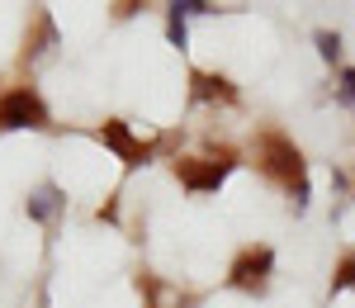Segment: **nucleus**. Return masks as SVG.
Here are the masks:
<instances>
[{
  "mask_svg": "<svg viewBox=\"0 0 355 308\" xmlns=\"http://www.w3.org/2000/svg\"><path fill=\"white\" fill-rule=\"evenodd\" d=\"M256 166L266 171L279 190H289L294 204L308 199V166H303V152L294 147V138H284V133H261V142H256Z\"/></svg>",
  "mask_w": 355,
  "mask_h": 308,
  "instance_id": "nucleus-1",
  "label": "nucleus"
},
{
  "mask_svg": "<svg viewBox=\"0 0 355 308\" xmlns=\"http://www.w3.org/2000/svg\"><path fill=\"white\" fill-rule=\"evenodd\" d=\"M237 162V152L232 147H218V152H209V157H180L175 162V176H180V185L194 190V195H204V190H218L223 176L232 171Z\"/></svg>",
  "mask_w": 355,
  "mask_h": 308,
  "instance_id": "nucleus-2",
  "label": "nucleus"
},
{
  "mask_svg": "<svg viewBox=\"0 0 355 308\" xmlns=\"http://www.w3.org/2000/svg\"><path fill=\"white\" fill-rule=\"evenodd\" d=\"M0 128H48V105L28 85H15L0 95Z\"/></svg>",
  "mask_w": 355,
  "mask_h": 308,
  "instance_id": "nucleus-3",
  "label": "nucleus"
},
{
  "mask_svg": "<svg viewBox=\"0 0 355 308\" xmlns=\"http://www.w3.org/2000/svg\"><path fill=\"white\" fill-rule=\"evenodd\" d=\"M270 266H275V252L270 247H242V256L232 261V271H227V280L246 289V294H261L266 280H270Z\"/></svg>",
  "mask_w": 355,
  "mask_h": 308,
  "instance_id": "nucleus-4",
  "label": "nucleus"
},
{
  "mask_svg": "<svg viewBox=\"0 0 355 308\" xmlns=\"http://www.w3.org/2000/svg\"><path fill=\"white\" fill-rule=\"evenodd\" d=\"M95 138L105 142V147H114V152H119V157H123V166H142V162H147V157H152V142L133 138V133H128V123H123V119H110V123H105V128H100V133H95Z\"/></svg>",
  "mask_w": 355,
  "mask_h": 308,
  "instance_id": "nucleus-5",
  "label": "nucleus"
},
{
  "mask_svg": "<svg viewBox=\"0 0 355 308\" xmlns=\"http://www.w3.org/2000/svg\"><path fill=\"white\" fill-rule=\"evenodd\" d=\"M190 85H194V100H223V105L237 100V85L227 81V76H218V71H194Z\"/></svg>",
  "mask_w": 355,
  "mask_h": 308,
  "instance_id": "nucleus-6",
  "label": "nucleus"
},
{
  "mask_svg": "<svg viewBox=\"0 0 355 308\" xmlns=\"http://www.w3.org/2000/svg\"><path fill=\"white\" fill-rule=\"evenodd\" d=\"M341 289H355V256H346L331 275V294H341Z\"/></svg>",
  "mask_w": 355,
  "mask_h": 308,
  "instance_id": "nucleus-7",
  "label": "nucleus"
},
{
  "mask_svg": "<svg viewBox=\"0 0 355 308\" xmlns=\"http://www.w3.org/2000/svg\"><path fill=\"white\" fill-rule=\"evenodd\" d=\"M53 199H57V190H38V195H33V204H28V214H33V219H48Z\"/></svg>",
  "mask_w": 355,
  "mask_h": 308,
  "instance_id": "nucleus-8",
  "label": "nucleus"
},
{
  "mask_svg": "<svg viewBox=\"0 0 355 308\" xmlns=\"http://www.w3.org/2000/svg\"><path fill=\"white\" fill-rule=\"evenodd\" d=\"M318 53H322V57H336V53H341V38L322 28V33H318Z\"/></svg>",
  "mask_w": 355,
  "mask_h": 308,
  "instance_id": "nucleus-9",
  "label": "nucleus"
},
{
  "mask_svg": "<svg viewBox=\"0 0 355 308\" xmlns=\"http://www.w3.org/2000/svg\"><path fill=\"white\" fill-rule=\"evenodd\" d=\"M137 10H142V0H114V15H119V19H128Z\"/></svg>",
  "mask_w": 355,
  "mask_h": 308,
  "instance_id": "nucleus-10",
  "label": "nucleus"
},
{
  "mask_svg": "<svg viewBox=\"0 0 355 308\" xmlns=\"http://www.w3.org/2000/svg\"><path fill=\"white\" fill-rule=\"evenodd\" d=\"M351 100H355V95H351Z\"/></svg>",
  "mask_w": 355,
  "mask_h": 308,
  "instance_id": "nucleus-11",
  "label": "nucleus"
}]
</instances>
